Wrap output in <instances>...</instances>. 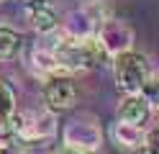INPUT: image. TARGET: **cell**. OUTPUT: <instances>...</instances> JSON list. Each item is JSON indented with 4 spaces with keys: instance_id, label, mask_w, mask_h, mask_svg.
I'll return each mask as SVG.
<instances>
[{
    "instance_id": "cell-11",
    "label": "cell",
    "mask_w": 159,
    "mask_h": 154,
    "mask_svg": "<svg viewBox=\"0 0 159 154\" xmlns=\"http://www.w3.org/2000/svg\"><path fill=\"white\" fill-rule=\"evenodd\" d=\"M113 139H116V144H121L126 149H141L146 144V131H144V126L118 121V123H113Z\"/></svg>"
},
{
    "instance_id": "cell-13",
    "label": "cell",
    "mask_w": 159,
    "mask_h": 154,
    "mask_svg": "<svg viewBox=\"0 0 159 154\" xmlns=\"http://www.w3.org/2000/svg\"><path fill=\"white\" fill-rule=\"evenodd\" d=\"M141 95L149 100L152 108H159V75H149V80L141 87Z\"/></svg>"
},
{
    "instance_id": "cell-17",
    "label": "cell",
    "mask_w": 159,
    "mask_h": 154,
    "mask_svg": "<svg viewBox=\"0 0 159 154\" xmlns=\"http://www.w3.org/2000/svg\"><path fill=\"white\" fill-rule=\"evenodd\" d=\"M28 154H49V152H28Z\"/></svg>"
},
{
    "instance_id": "cell-9",
    "label": "cell",
    "mask_w": 159,
    "mask_h": 154,
    "mask_svg": "<svg viewBox=\"0 0 159 154\" xmlns=\"http://www.w3.org/2000/svg\"><path fill=\"white\" fill-rule=\"evenodd\" d=\"M152 116V105L141 92H134V95H126L123 103L118 105V121L134 123V126H144Z\"/></svg>"
},
{
    "instance_id": "cell-1",
    "label": "cell",
    "mask_w": 159,
    "mask_h": 154,
    "mask_svg": "<svg viewBox=\"0 0 159 154\" xmlns=\"http://www.w3.org/2000/svg\"><path fill=\"white\" fill-rule=\"evenodd\" d=\"M44 46L54 51L59 64L69 75L72 72H82V69H93L105 54V49L100 46L98 39H69V36H64V39L54 41V44H44Z\"/></svg>"
},
{
    "instance_id": "cell-12",
    "label": "cell",
    "mask_w": 159,
    "mask_h": 154,
    "mask_svg": "<svg viewBox=\"0 0 159 154\" xmlns=\"http://www.w3.org/2000/svg\"><path fill=\"white\" fill-rule=\"evenodd\" d=\"M21 46H23V39H21L18 31L0 26V62L13 59L18 51H21Z\"/></svg>"
},
{
    "instance_id": "cell-10",
    "label": "cell",
    "mask_w": 159,
    "mask_h": 154,
    "mask_svg": "<svg viewBox=\"0 0 159 154\" xmlns=\"http://www.w3.org/2000/svg\"><path fill=\"white\" fill-rule=\"evenodd\" d=\"M16 92L0 82V139H8L16 133Z\"/></svg>"
},
{
    "instance_id": "cell-8",
    "label": "cell",
    "mask_w": 159,
    "mask_h": 154,
    "mask_svg": "<svg viewBox=\"0 0 159 154\" xmlns=\"http://www.w3.org/2000/svg\"><path fill=\"white\" fill-rule=\"evenodd\" d=\"M26 18H28V26L39 34H52L57 31V10L49 0H28L26 3Z\"/></svg>"
},
{
    "instance_id": "cell-6",
    "label": "cell",
    "mask_w": 159,
    "mask_h": 154,
    "mask_svg": "<svg viewBox=\"0 0 159 154\" xmlns=\"http://www.w3.org/2000/svg\"><path fill=\"white\" fill-rule=\"evenodd\" d=\"M98 41L105 49V54H123V51H131L134 44V31L126 21H105L100 34H98Z\"/></svg>"
},
{
    "instance_id": "cell-2",
    "label": "cell",
    "mask_w": 159,
    "mask_h": 154,
    "mask_svg": "<svg viewBox=\"0 0 159 154\" xmlns=\"http://www.w3.org/2000/svg\"><path fill=\"white\" fill-rule=\"evenodd\" d=\"M113 72H116V82L126 95H134V92H141L144 82L149 80L152 69H149V59L141 51H123L118 54L113 62Z\"/></svg>"
},
{
    "instance_id": "cell-4",
    "label": "cell",
    "mask_w": 159,
    "mask_h": 154,
    "mask_svg": "<svg viewBox=\"0 0 159 154\" xmlns=\"http://www.w3.org/2000/svg\"><path fill=\"white\" fill-rule=\"evenodd\" d=\"M54 133H57V118L52 110H28L23 118L16 121V136L26 144L44 141Z\"/></svg>"
},
{
    "instance_id": "cell-5",
    "label": "cell",
    "mask_w": 159,
    "mask_h": 154,
    "mask_svg": "<svg viewBox=\"0 0 159 154\" xmlns=\"http://www.w3.org/2000/svg\"><path fill=\"white\" fill-rule=\"evenodd\" d=\"M103 141V133H100V126L93 121V118H75L67 123L64 128V144L67 147H77V149H87V152H95Z\"/></svg>"
},
{
    "instance_id": "cell-3",
    "label": "cell",
    "mask_w": 159,
    "mask_h": 154,
    "mask_svg": "<svg viewBox=\"0 0 159 154\" xmlns=\"http://www.w3.org/2000/svg\"><path fill=\"white\" fill-rule=\"evenodd\" d=\"M105 21H108L105 5L93 0V3L72 10L64 18V36H69V39H98Z\"/></svg>"
},
{
    "instance_id": "cell-14",
    "label": "cell",
    "mask_w": 159,
    "mask_h": 154,
    "mask_svg": "<svg viewBox=\"0 0 159 154\" xmlns=\"http://www.w3.org/2000/svg\"><path fill=\"white\" fill-rule=\"evenodd\" d=\"M146 147L152 149V152H157V154H159V126H157V128H152V131L146 133Z\"/></svg>"
},
{
    "instance_id": "cell-7",
    "label": "cell",
    "mask_w": 159,
    "mask_h": 154,
    "mask_svg": "<svg viewBox=\"0 0 159 154\" xmlns=\"http://www.w3.org/2000/svg\"><path fill=\"white\" fill-rule=\"evenodd\" d=\"M44 100L49 110H67L75 105L77 100V87L69 80V75H59V77H49L46 87H44Z\"/></svg>"
},
{
    "instance_id": "cell-15",
    "label": "cell",
    "mask_w": 159,
    "mask_h": 154,
    "mask_svg": "<svg viewBox=\"0 0 159 154\" xmlns=\"http://www.w3.org/2000/svg\"><path fill=\"white\" fill-rule=\"evenodd\" d=\"M57 154H93V152H87V149H77V147H67V144H64V147L59 149Z\"/></svg>"
},
{
    "instance_id": "cell-16",
    "label": "cell",
    "mask_w": 159,
    "mask_h": 154,
    "mask_svg": "<svg viewBox=\"0 0 159 154\" xmlns=\"http://www.w3.org/2000/svg\"><path fill=\"white\" fill-rule=\"evenodd\" d=\"M136 154H157V152H152V149H149V147H146V144H144V147H141V149H136Z\"/></svg>"
}]
</instances>
